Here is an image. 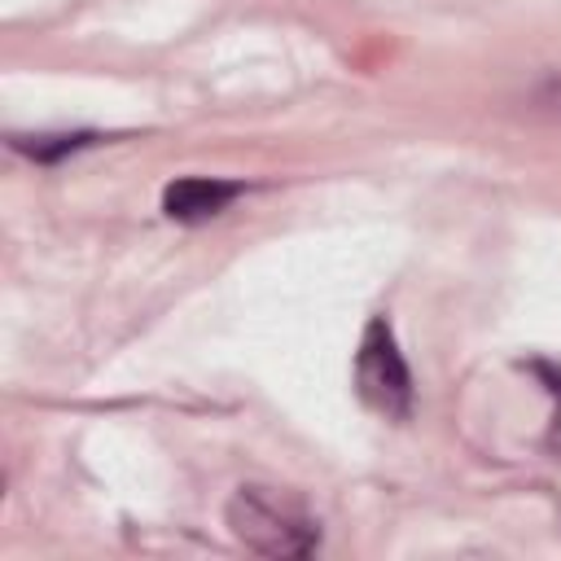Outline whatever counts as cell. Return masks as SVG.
Here are the masks:
<instances>
[{"instance_id": "obj_1", "label": "cell", "mask_w": 561, "mask_h": 561, "mask_svg": "<svg viewBox=\"0 0 561 561\" xmlns=\"http://www.w3.org/2000/svg\"><path fill=\"white\" fill-rule=\"evenodd\" d=\"M232 535L263 557H307L316 548V522L267 486H241L228 500Z\"/></svg>"}, {"instance_id": "obj_2", "label": "cell", "mask_w": 561, "mask_h": 561, "mask_svg": "<svg viewBox=\"0 0 561 561\" xmlns=\"http://www.w3.org/2000/svg\"><path fill=\"white\" fill-rule=\"evenodd\" d=\"M355 386H359V399L381 416L399 421V416L412 412V377H408V364H403V355L394 346V333L381 316H373L364 337H359Z\"/></svg>"}, {"instance_id": "obj_3", "label": "cell", "mask_w": 561, "mask_h": 561, "mask_svg": "<svg viewBox=\"0 0 561 561\" xmlns=\"http://www.w3.org/2000/svg\"><path fill=\"white\" fill-rule=\"evenodd\" d=\"M241 193V184L232 180H206V175H184L175 184H167L162 193V210L171 219H184V224H197V219H210L219 215L232 197Z\"/></svg>"}]
</instances>
